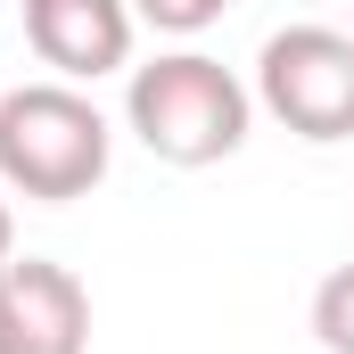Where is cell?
Returning <instances> with one entry per match:
<instances>
[{"mask_svg":"<svg viewBox=\"0 0 354 354\" xmlns=\"http://www.w3.org/2000/svg\"><path fill=\"white\" fill-rule=\"evenodd\" d=\"M124 124H132V140L157 165H189L198 174V165L239 157V140L256 124V91L239 83L223 58H206V50H165V58L132 66Z\"/></svg>","mask_w":354,"mask_h":354,"instance_id":"cell-1","label":"cell"},{"mask_svg":"<svg viewBox=\"0 0 354 354\" xmlns=\"http://www.w3.org/2000/svg\"><path fill=\"white\" fill-rule=\"evenodd\" d=\"M115 132L83 83H17L0 91V189L33 206H75L107 181Z\"/></svg>","mask_w":354,"mask_h":354,"instance_id":"cell-2","label":"cell"},{"mask_svg":"<svg viewBox=\"0 0 354 354\" xmlns=\"http://www.w3.org/2000/svg\"><path fill=\"white\" fill-rule=\"evenodd\" d=\"M256 107L313 149L354 140V33H330V25L272 33L256 50Z\"/></svg>","mask_w":354,"mask_h":354,"instance_id":"cell-3","label":"cell"},{"mask_svg":"<svg viewBox=\"0 0 354 354\" xmlns=\"http://www.w3.org/2000/svg\"><path fill=\"white\" fill-rule=\"evenodd\" d=\"M0 354H91V288L50 256L0 264Z\"/></svg>","mask_w":354,"mask_h":354,"instance_id":"cell-4","label":"cell"},{"mask_svg":"<svg viewBox=\"0 0 354 354\" xmlns=\"http://www.w3.org/2000/svg\"><path fill=\"white\" fill-rule=\"evenodd\" d=\"M132 0H25V41L58 83H99L132 66Z\"/></svg>","mask_w":354,"mask_h":354,"instance_id":"cell-5","label":"cell"},{"mask_svg":"<svg viewBox=\"0 0 354 354\" xmlns=\"http://www.w3.org/2000/svg\"><path fill=\"white\" fill-rule=\"evenodd\" d=\"M313 338L330 354H354V264H338L313 288Z\"/></svg>","mask_w":354,"mask_h":354,"instance_id":"cell-6","label":"cell"},{"mask_svg":"<svg viewBox=\"0 0 354 354\" xmlns=\"http://www.w3.org/2000/svg\"><path fill=\"white\" fill-rule=\"evenodd\" d=\"M223 8H231V0H132V17L157 25V33H206Z\"/></svg>","mask_w":354,"mask_h":354,"instance_id":"cell-7","label":"cell"},{"mask_svg":"<svg viewBox=\"0 0 354 354\" xmlns=\"http://www.w3.org/2000/svg\"><path fill=\"white\" fill-rule=\"evenodd\" d=\"M17 256V214H8V189H0V264Z\"/></svg>","mask_w":354,"mask_h":354,"instance_id":"cell-8","label":"cell"},{"mask_svg":"<svg viewBox=\"0 0 354 354\" xmlns=\"http://www.w3.org/2000/svg\"><path fill=\"white\" fill-rule=\"evenodd\" d=\"M0 8H8V0H0Z\"/></svg>","mask_w":354,"mask_h":354,"instance_id":"cell-9","label":"cell"}]
</instances>
